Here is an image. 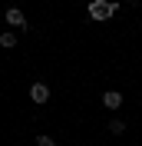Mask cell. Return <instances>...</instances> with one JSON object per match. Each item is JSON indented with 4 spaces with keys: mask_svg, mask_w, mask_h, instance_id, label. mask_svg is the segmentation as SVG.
<instances>
[{
    "mask_svg": "<svg viewBox=\"0 0 142 146\" xmlns=\"http://www.w3.org/2000/svg\"><path fill=\"white\" fill-rule=\"evenodd\" d=\"M0 46H7V50H10V46H17V36H13V33L7 30V33L0 36Z\"/></svg>",
    "mask_w": 142,
    "mask_h": 146,
    "instance_id": "5b68a950",
    "label": "cell"
},
{
    "mask_svg": "<svg viewBox=\"0 0 142 146\" xmlns=\"http://www.w3.org/2000/svg\"><path fill=\"white\" fill-rule=\"evenodd\" d=\"M109 133H116V136L126 133V123H122V119H112V123H109Z\"/></svg>",
    "mask_w": 142,
    "mask_h": 146,
    "instance_id": "8992f818",
    "label": "cell"
},
{
    "mask_svg": "<svg viewBox=\"0 0 142 146\" xmlns=\"http://www.w3.org/2000/svg\"><path fill=\"white\" fill-rule=\"evenodd\" d=\"M103 103H106L109 110H119V106H122V93H119V90H106V93H103Z\"/></svg>",
    "mask_w": 142,
    "mask_h": 146,
    "instance_id": "277c9868",
    "label": "cell"
},
{
    "mask_svg": "<svg viewBox=\"0 0 142 146\" xmlns=\"http://www.w3.org/2000/svg\"><path fill=\"white\" fill-rule=\"evenodd\" d=\"M30 100L33 103H46L50 100V86H46V83H33V86H30Z\"/></svg>",
    "mask_w": 142,
    "mask_h": 146,
    "instance_id": "3957f363",
    "label": "cell"
},
{
    "mask_svg": "<svg viewBox=\"0 0 142 146\" xmlns=\"http://www.w3.org/2000/svg\"><path fill=\"white\" fill-rule=\"evenodd\" d=\"M116 10H119L116 3H106V0H93V3H89V17H93V20H109Z\"/></svg>",
    "mask_w": 142,
    "mask_h": 146,
    "instance_id": "6da1fadb",
    "label": "cell"
},
{
    "mask_svg": "<svg viewBox=\"0 0 142 146\" xmlns=\"http://www.w3.org/2000/svg\"><path fill=\"white\" fill-rule=\"evenodd\" d=\"M36 146H56L53 136H36Z\"/></svg>",
    "mask_w": 142,
    "mask_h": 146,
    "instance_id": "52a82bcc",
    "label": "cell"
},
{
    "mask_svg": "<svg viewBox=\"0 0 142 146\" xmlns=\"http://www.w3.org/2000/svg\"><path fill=\"white\" fill-rule=\"evenodd\" d=\"M3 17H7L10 27H17V30L27 27V17H23V10H17V7H7V10H3Z\"/></svg>",
    "mask_w": 142,
    "mask_h": 146,
    "instance_id": "7a4b0ae2",
    "label": "cell"
}]
</instances>
